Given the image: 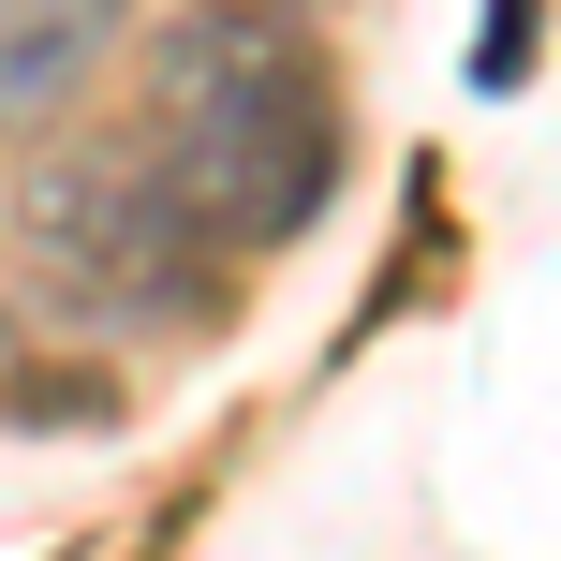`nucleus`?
<instances>
[{
	"label": "nucleus",
	"mask_w": 561,
	"mask_h": 561,
	"mask_svg": "<svg viewBox=\"0 0 561 561\" xmlns=\"http://www.w3.org/2000/svg\"><path fill=\"white\" fill-rule=\"evenodd\" d=\"M15 252H30V280H45L59 325H104V340L207 325V310H222V266H237L222 237L163 193L148 148H59V163H30Z\"/></svg>",
	"instance_id": "nucleus-2"
},
{
	"label": "nucleus",
	"mask_w": 561,
	"mask_h": 561,
	"mask_svg": "<svg viewBox=\"0 0 561 561\" xmlns=\"http://www.w3.org/2000/svg\"><path fill=\"white\" fill-rule=\"evenodd\" d=\"M134 0H0V134H45L59 104H89V75L118 59Z\"/></svg>",
	"instance_id": "nucleus-3"
},
{
	"label": "nucleus",
	"mask_w": 561,
	"mask_h": 561,
	"mask_svg": "<svg viewBox=\"0 0 561 561\" xmlns=\"http://www.w3.org/2000/svg\"><path fill=\"white\" fill-rule=\"evenodd\" d=\"M473 75H488V89L533 75V0H488V59H473Z\"/></svg>",
	"instance_id": "nucleus-4"
},
{
	"label": "nucleus",
	"mask_w": 561,
	"mask_h": 561,
	"mask_svg": "<svg viewBox=\"0 0 561 561\" xmlns=\"http://www.w3.org/2000/svg\"><path fill=\"white\" fill-rule=\"evenodd\" d=\"M134 148L222 252H280L340 207V75L280 0H193L134 75Z\"/></svg>",
	"instance_id": "nucleus-1"
},
{
	"label": "nucleus",
	"mask_w": 561,
	"mask_h": 561,
	"mask_svg": "<svg viewBox=\"0 0 561 561\" xmlns=\"http://www.w3.org/2000/svg\"><path fill=\"white\" fill-rule=\"evenodd\" d=\"M280 15H296V0H280Z\"/></svg>",
	"instance_id": "nucleus-5"
}]
</instances>
